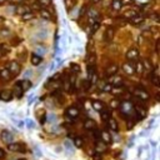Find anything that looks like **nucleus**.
<instances>
[{"label":"nucleus","instance_id":"aec40b11","mask_svg":"<svg viewBox=\"0 0 160 160\" xmlns=\"http://www.w3.org/2000/svg\"><path fill=\"white\" fill-rule=\"evenodd\" d=\"M0 77H1L3 79L8 80V79L10 78V71L8 70V69H3V70H0Z\"/></svg>","mask_w":160,"mask_h":160},{"label":"nucleus","instance_id":"393cba45","mask_svg":"<svg viewBox=\"0 0 160 160\" xmlns=\"http://www.w3.org/2000/svg\"><path fill=\"white\" fill-rule=\"evenodd\" d=\"M95 148H96V150H98V151H104L105 149H106V146H105V144H104V143H102V141H96Z\"/></svg>","mask_w":160,"mask_h":160},{"label":"nucleus","instance_id":"cd10ccee","mask_svg":"<svg viewBox=\"0 0 160 160\" xmlns=\"http://www.w3.org/2000/svg\"><path fill=\"white\" fill-rule=\"evenodd\" d=\"M143 69H144V66H143V63H136V69H134L135 70V73H138V74H141L143 73Z\"/></svg>","mask_w":160,"mask_h":160},{"label":"nucleus","instance_id":"bb28decb","mask_svg":"<svg viewBox=\"0 0 160 160\" xmlns=\"http://www.w3.org/2000/svg\"><path fill=\"white\" fill-rule=\"evenodd\" d=\"M99 28H100V23L95 22L94 24H93V25H91V31H90V33H91V35H93V34H95L96 30H98Z\"/></svg>","mask_w":160,"mask_h":160},{"label":"nucleus","instance_id":"a19ab883","mask_svg":"<svg viewBox=\"0 0 160 160\" xmlns=\"http://www.w3.org/2000/svg\"><path fill=\"white\" fill-rule=\"evenodd\" d=\"M74 0H65V4H66V5H68V6H73L74 5Z\"/></svg>","mask_w":160,"mask_h":160},{"label":"nucleus","instance_id":"c85d7f7f","mask_svg":"<svg viewBox=\"0 0 160 160\" xmlns=\"http://www.w3.org/2000/svg\"><path fill=\"white\" fill-rule=\"evenodd\" d=\"M70 69H71V71H74V73H79V71H80V66L78 64H71L70 65Z\"/></svg>","mask_w":160,"mask_h":160},{"label":"nucleus","instance_id":"2f4dec72","mask_svg":"<svg viewBox=\"0 0 160 160\" xmlns=\"http://www.w3.org/2000/svg\"><path fill=\"white\" fill-rule=\"evenodd\" d=\"M106 35H108V39H109V40H111V39H113V36H114V30H113V29H108Z\"/></svg>","mask_w":160,"mask_h":160},{"label":"nucleus","instance_id":"20e7f679","mask_svg":"<svg viewBox=\"0 0 160 160\" xmlns=\"http://www.w3.org/2000/svg\"><path fill=\"white\" fill-rule=\"evenodd\" d=\"M8 70L10 71V74H16V73H19V70H20V65L16 61H11L10 64H9V68H8Z\"/></svg>","mask_w":160,"mask_h":160},{"label":"nucleus","instance_id":"4c0bfd02","mask_svg":"<svg viewBox=\"0 0 160 160\" xmlns=\"http://www.w3.org/2000/svg\"><path fill=\"white\" fill-rule=\"evenodd\" d=\"M96 15H98V11H96V10L93 9L91 11H89V16H91V18H95Z\"/></svg>","mask_w":160,"mask_h":160},{"label":"nucleus","instance_id":"a878e982","mask_svg":"<svg viewBox=\"0 0 160 160\" xmlns=\"http://www.w3.org/2000/svg\"><path fill=\"white\" fill-rule=\"evenodd\" d=\"M111 114H110V111H109V110H104L103 111V114H102V119L104 120V121H106V120H109V119H110V116Z\"/></svg>","mask_w":160,"mask_h":160},{"label":"nucleus","instance_id":"58836bf2","mask_svg":"<svg viewBox=\"0 0 160 160\" xmlns=\"http://www.w3.org/2000/svg\"><path fill=\"white\" fill-rule=\"evenodd\" d=\"M36 51L40 53V56H41L43 54H45V49H44V48H39V46H38V48H36Z\"/></svg>","mask_w":160,"mask_h":160},{"label":"nucleus","instance_id":"9b49d317","mask_svg":"<svg viewBox=\"0 0 160 160\" xmlns=\"http://www.w3.org/2000/svg\"><path fill=\"white\" fill-rule=\"evenodd\" d=\"M0 99L4 100V102H9L11 99V94L6 90H3V91H0Z\"/></svg>","mask_w":160,"mask_h":160},{"label":"nucleus","instance_id":"72a5a7b5","mask_svg":"<svg viewBox=\"0 0 160 160\" xmlns=\"http://www.w3.org/2000/svg\"><path fill=\"white\" fill-rule=\"evenodd\" d=\"M85 11H86V5H83L81 10H79V16H83L84 14H85Z\"/></svg>","mask_w":160,"mask_h":160},{"label":"nucleus","instance_id":"9d476101","mask_svg":"<svg viewBox=\"0 0 160 160\" xmlns=\"http://www.w3.org/2000/svg\"><path fill=\"white\" fill-rule=\"evenodd\" d=\"M41 63V56L40 55H38L36 53H34V54H31V64L33 65H39Z\"/></svg>","mask_w":160,"mask_h":160},{"label":"nucleus","instance_id":"a18cd8bd","mask_svg":"<svg viewBox=\"0 0 160 160\" xmlns=\"http://www.w3.org/2000/svg\"><path fill=\"white\" fill-rule=\"evenodd\" d=\"M5 1H6V0H0V5H1V4H4Z\"/></svg>","mask_w":160,"mask_h":160},{"label":"nucleus","instance_id":"423d86ee","mask_svg":"<svg viewBox=\"0 0 160 160\" xmlns=\"http://www.w3.org/2000/svg\"><path fill=\"white\" fill-rule=\"evenodd\" d=\"M134 110H135V114L136 115H139V118H140V119H143V118H144L145 115H146V110L144 108H140V106H136L134 108Z\"/></svg>","mask_w":160,"mask_h":160},{"label":"nucleus","instance_id":"473e14b6","mask_svg":"<svg viewBox=\"0 0 160 160\" xmlns=\"http://www.w3.org/2000/svg\"><path fill=\"white\" fill-rule=\"evenodd\" d=\"M39 4H41L44 6H48L50 5V0H39Z\"/></svg>","mask_w":160,"mask_h":160},{"label":"nucleus","instance_id":"5701e85b","mask_svg":"<svg viewBox=\"0 0 160 160\" xmlns=\"http://www.w3.org/2000/svg\"><path fill=\"white\" fill-rule=\"evenodd\" d=\"M150 80H151V83H153L155 86H159V85H160V81H159V77H158L157 74H153V75H151Z\"/></svg>","mask_w":160,"mask_h":160},{"label":"nucleus","instance_id":"e433bc0d","mask_svg":"<svg viewBox=\"0 0 160 160\" xmlns=\"http://www.w3.org/2000/svg\"><path fill=\"white\" fill-rule=\"evenodd\" d=\"M70 85H71V84H70L69 81H65V84H64V89H65V91H70Z\"/></svg>","mask_w":160,"mask_h":160},{"label":"nucleus","instance_id":"09e8293b","mask_svg":"<svg viewBox=\"0 0 160 160\" xmlns=\"http://www.w3.org/2000/svg\"><path fill=\"white\" fill-rule=\"evenodd\" d=\"M20 160H25V159H20Z\"/></svg>","mask_w":160,"mask_h":160},{"label":"nucleus","instance_id":"a211bd4d","mask_svg":"<svg viewBox=\"0 0 160 160\" xmlns=\"http://www.w3.org/2000/svg\"><path fill=\"white\" fill-rule=\"evenodd\" d=\"M20 84V88H22V90L23 91H25V90H28L29 88L31 86V83L30 81H28V80H24V81H22V83H19Z\"/></svg>","mask_w":160,"mask_h":160},{"label":"nucleus","instance_id":"6ab92c4d","mask_svg":"<svg viewBox=\"0 0 160 160\" xmlns=\"http://www.w3.org/2000/svg\"><path fill=\"white\" fill-rule=\"evenodd\" d=\"M40 15L43 16L44 19H46V20H50V19H51V14H50L48 10H45V9H40Z\"/></svg>","mask_w":160,"mask_h":160},{"label":"nucleus","instance_id":"f3484780","mask_svg":"<svg viewBox=\"0 0 160 160\" xmlns=\"http://www.w3.org/2000/svg\"><path fill=\"white\" fill-rule=\"evenodd\" d=\"M113 9L114 10H120V8L123 6V1L121 0H113Z\"/></svg>","mask_w":160,"mask_h":160},{"label":"nucleus","instance_id":"37998d69","mask_svg":"<svg viewBox=\"0 0 160 160\" xmlns=\"http://www.w3.org/2000/svg\"><path fill=\"white\" fill-rule=\"evenodd\" d=\"M28 126L29 128H34V121H31V120H28Z\"/></svg>","mask_w":160,"mask_h":160},{"label":"nucleus","instance_id":"c9c22d12","mask_svg":"<svg viewBox=\"0 0 160 160\" xmlns=\"http://www.w3.org/2000/svg\"><path fill=\"white\" fill-rule=\"evenodd\" d=\"M125 16H129V18H134V16H136V13L135 11H129V13H126Z\"/></svg>","mask_w":160,"mask_h":160},{"label":"nucleus","instance_id":"b1692460","mask_svg":"<svg viewBox=\"0 0 160 160\" xmlns=\"http://www.w3.org/2000/svg\"><path fill=\"white\" fill-rule=\"evenodd\" d=\"M22 94H23V90H22V88H20V84H16V86L14 89V95H16L18 98H20Z\"/></svg>","mask_w":160,"mask_h":160},{"label":"nucleus","instance_id":"7ed1b4c3","mask_svg":"<svg viewBox=\"0 0 160 160\" xmlns=\"http://www.w3.org/2000/svg\"><path fill=\"white\" fill-rule=\"evenodd\" d=\"M66 114H68V116L70 118V119H75V118L79 116V109L75 108V106H71L66 110Z\"/></svg>","mask_w":160,"mask_h":160},{"label":"nucleus","instance_id":"c03bdc74","mask_svg":"<svg viewBox=\"0 0 160 160\" xmlns=\"http://www.w3.org/2000/svg\"><path fill=\"white\" fill-rule=\"evenodd\" d=\"M104 90L105 91H110L111 90V85H105L104 86Z\"/></svg>","mask_w":160,"mask_h":160},{"label":"nucleus","instance_id":"dca6fc26","mask_svg":"<svg viewBox=\"0 0 160 160\" xmlns=\"http://www.w3.org/2000/svg\"><path fill=\"white\" fill-rule=\"evenodd\" d=\"M108 121H109V126H110V129L113 130V131H118V129H119V128H118V123H116V121L113 119V118H110Z\"/></svg>","mask_w":160,"mask_h":160},{"label":"nucleus","instance_id":"412c9836","mask_svg":"<svg viewBox=\"0 0 160 160\" xmlns=\"http://www.w3.org/2000/svg\"><path fill=\"white\" fill-rule=\"evenodd\" d=\"M74 145L77 146V148H81V146L84 145V141H83V139L80 138V136H77L74 139Z\"/></svg>","mask_w":160,"mask_h":160},{"label":"nucleus","instance_id":"4be33fe9","mask_svg":"<svg viewBox=\"0 0 160 160\" xmlns=\"http://www.w3.org/2000/svg\"><path fill=\"white\" fill-rule=\"evenodd\" d=\"M100 136H102V139H103V140H104L105 143H106V144L111 141V138H110V135H109V133H108V131H103Z\"/></svg>","mask_w":160,"mask_h":160},{"label":"nucleus","instance_id":"f257e3e1","mask_svg":"<svg viewBox=\"0 0 160 160\" xmlns=\"http://www.w3.org/2000/svg\"><path fill=\"white\" fill-rule=\"evenodd\" d=\"M120 111H121V114L123 115H129V116L135 114V110H134L133 104L129 103V102H123L120 104Z\"/></svg>","mask_w":160,"mask_h":160},{"label":"nucleus","instance_id":"ea45409f","mask_svg":"<svg viewBox=\"0 0 160 160\" xmlns=\"http://www.w3.org/2000/svg\"><path fill=\"white\" fill-rule=\"evenodd\" d=\"M118 104H119V102H118V100H113V102L110 103V106H111V108H118Z\"/></svg>","mask_w":160,"mask_h":160},{"label":"nucleus","instance_id":"c756f323","mask_svg":"<svg viewBox=\"0 0 160 160\" xmlns=\"http://www.w3.org/2000/svg\"><path fill=\"white\" fill-rule=\"evenodd\" d=\"M143 66H145L146 69H153V65H151V63L148 60V59H145L144 63H143Z\"/></svg>","mask_w":160,"mask_h":160},{"label":"nucleus","instance_id":"49530a36","mask_svg":"<svg viewBox=\"0 0 160 160\" xmlns=\"http://www.w3.org/2000/svg\"><path fill=\"white\" fill-rule=\"evenodd\" d=\"M100 1V0H93V3H94V4H96V3H99Z\"/></svg>","mask_w":160,"mask_h":160},{"label":"nucleus","instance_id":"f8f14e48","mask_svg":"<svg viewBox=\"0 0 160 160\" xmlns=\"http://www.w3.org/2000/svg\"><path fill=\"white\" fill-rule=\"evenodd\" d=\"M84 128H85L86 130H94L95 129V121L88 119L85 123H84Z\"/></svg>","mask_w":160,"mask_h":160},{"label":"nucleus","instance_id":"de8ad7c7","mask_svg":"<svg viewBox=\"0 0 160 160\" xmlns=\"http://www.w3.org/2000/svg\"><path fill=\"white\" fill-rule=\"evenodd\" d=\"M1 54H3V50H1V48H0V56H1Z\"/></svg>","mask_w":160,"mask_h":160},{"label":"nucleus","instance_id":"2eb2a0df","mask_svg":"<svg viewBox=\"0 0 160 160\" xmlns=\"http://www.w3.org/2000/svg\"><path fill=\"white\" fill-rule=\"evenodd\" d=\"M33 18H34V15H33L31 11H26V13H23V14H22V20H24V22L31 20Z\"/></svg>","mask_w":160,"mask_h":160},{"label":"nucleus","instance_id":"39448f33","mask_svg":"<svg viewBox=\"0 0 160 160\" xmlns=\"http://www.w3.org/2000/svg\"><path fill=\"white\" fill-rule=\"evenodd\" d=\"M1 139L4 143H6V144H9V143L13 141V135L8 131V130H4V131L1 133Z\"/></svg>","mask_w":160,"mask_h":160},{"label":"nucleus","instance_id":"4468645a","mask_svg":"<svg viewBox=\"0 0 160 160\" xmlns=\"http://www.w3.org/2000/svg\"><path fill=\"white\" fill-rule=\"evenodd\" d=\"M118 65H115V64H113V65H110L109 68L106 69V74L108 75H115L116 73H118Z\"/></svg>","mask_w":160,"mask_h":160},{"label":"nucleus","instance_id":"0eeeda50","mask_svg":"<svg viewBox=\"0 0 160 160\" xmlns=\"http://www.w3.org/2000/svg\"><path fill=\"white\" fill-rule=\"evenodd\" d=\"M123 69H124V71L128 75H131V74H134L135 73V70H134V66L133 65H130L129 63H125V64L123 65Z\"/></svg>","mask_w":160,"mask_h":160},{"label":"nucleus","instance_id":"79ce46f5","mask_svg":"<svg viewBox=\"0 0 160 160\" xmlns=\"http://www.w3.org/2000/svg\"><path fill=\"white\" fill-rule=\"evenodd\" d=\"M4 158H5V151L3 149H0V159H4Z\"/></svg>","mask_w":160,"mask_h":160},{"label":"nucleus","instance_id":"f03ea898","mask_svg":"<svg viewBox=\"0 0 160 160\" xmlns=\"http://www.w3.org/2000/svg\"><path fill=\"white\" fill-rule=\"evenodd\" d=\"M8 148L10 151H25V146L23 144H18V143H9Z\"/></svg>","mask_w":160,"mask_h":160},{"label":"nucleus","instance_id":"1a4fd4ad","mask_svg":"<svg viewBox=\"0 0 160 160\" xmlns=\"http://www.w3.org/2000/svg\"><path fill=\"white\" fill-rule=\"evenodd\" d=\"M93 108H94L96 111H103L104 110V104L102 102H99V100H94V102H93Z\"/></svg>","mask_w":160,"mask_h":160},{"label":"nucleus","instance_id":"ddd939ff","mask_svg":"<svg viewBox=\"0 0 160 160\" xmlns=\"http://www.w3.org/2000/svg\"><path fill=\"white\" fill-rule=\"evenodd\" d=\"M138 55H139V51L136 49H131L130 51L128 53V59L129 60H135V59L138 58Z\"/></svg>","mask_w":160,"mask_h":160},{"label":"nucleus","instance_id":"f704fd0d","mask_svg":"<svg viewBox=\"0 0 160 160\" xmlns=\"http://www.w3.org/2000/svg\"><path fill=\"white\" fill-rule=\"evenodd\" d=\"M48 120H49V121H51V123H54V121L56 120V116L54 115V114H49V116H48Z\"/></svg>","mask_w":160,"mask_h":160},{"label":"nucleus","instance_id":"6e6552de","mask_svg":"<svg viewBox=\"0 0 160 160\" xmlns=\"http://www.w3.org/2000/svg\"><path fill=\"white\" fill-rule=\"evenodd\" d=\"M135 93H136V95H138L141 100H148V99H149V94H148V93H146L145 90H143V89H138Z\"/></svg>","mask_w":160,"mask_h":160},{"label":"nucleus","instance_id":"7c9ffc66","mask_svg":"<svg viewBox=\"0 0 160 160\" xmlns=\"http://www.w3.org/2000/svg\"><path fill=\"white\" fill-rule=\"evenodd\" d=\"M131 22H133L134 24H139V23H141V22H143V16H134Z\"/></svg>","mask_w":160,"mask_h":160}]
</instances>
